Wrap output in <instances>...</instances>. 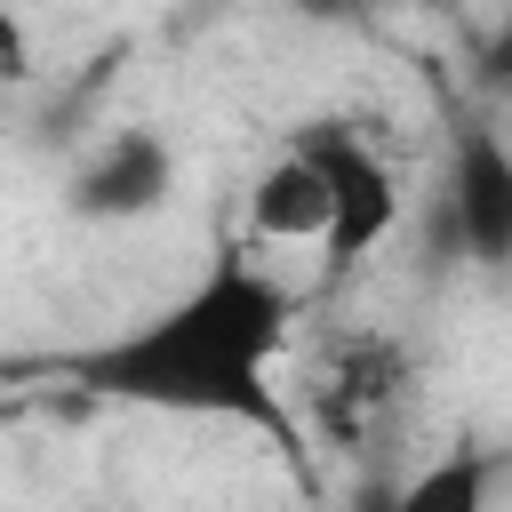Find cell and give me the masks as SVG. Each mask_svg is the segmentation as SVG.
<instances>
[{
  "label": "cell",
  "mask_w": 512,
  "mask_h": 512,
  "mask_svg": "<svg viewBox=\"0 0 512 512\" xmlns=\"http://www.w3.org/2000/svg\"><path fill=\"white\" fill-rule=\"evenodd\" d=\"M288 328H296V296L248 248H216V264L192 288H176L136 328L72 352L56 376L72 392H88V400L256 424L280 448H296V424H288V408L272 392V368L288 352Z\"/></svg>",
  "instance_id": "1"
},
{
  "label": "cell",
  "mask_w": 512,
  "mask_h": 512,
  "mask_svg": "<svg viewBox=\"0 0 512 512\" xmlns=\"http://www.w3.org/2000/svg\"><path fill=\"white\" fill-rule=\"evenodd\" d=\"M312 168H320V184H328V224H320V264L328 272H352L360 256H376L392 232H400V216H408V192H400V168L352 128V120H304L296 136H288Z\"/></svg>",
  "instance_id": "2"
},
{
  "label": "cell",
  "mask_w": 512,
  "mask_h": 512,
  "mask_svg": "<svg viewBox=\"0 0 512 512\" xmlns=\"http://www.w3.org/2000/svg\"><path fill=\"white\" fill-rule=\"evenodd\" d=\"M432 224H440V240L464 264H480V272H504L512 264V144L488 120H464L448 136Z\"/></svg>",
  "instance_id": "3"
},
{
  "label": "cell",
  "mask_w": 512,
  "mask_h": 512,
  "mask_svg": "<svg viewBox=\"0 0 512 512\" xmlns=\"http://www.w3.org/2000/svg\"><path fill=\"white\" fill-rule=\"evenodd\" d=\"M168 200H176V144L160 128H104L64 176V208L80 224H144Z\"/></svg>",
  "instance_id": "4"
},
{
  "label": "cell",
  "mask_w": 512,
  "mask_h": 512,
  "mask_svg": "<svg viewBox=\"0 0 512 512\" xmlns=\"http://www.w3.org/2000/svg\"><path fill=\"white\" fill-rule=\"evenodd\" d=\"M328 224V184L320 168L288 144L272 168H256V184L240 192V240L248 248H312Z\"/></svg>",
  "instance_id": "5"
},
{
  "label": "cell",
  "mask_w": 512,
  "mask_h": 512,
  "mask_svg": "<svg viewBox=\"0 0 512 512\" xmlns=\"http://www.w3.org/2000/svg\"><path fill=\"white\" fill-rule=\"evenodd\" d=\"M480 496H488V464L480 456H456V464H432L424 480L392 488L384 504L392 512H480Z\"/></svg>",
  "instance_id": "6"
},
{
  "label": "cell",
  "mask_w": 512,
  "mask_h": 512,
  "mask_svg": "<svg viewBox=\"0 0 512 512\" xmlns=\"http://www.w3.org/2000/svg\"><path fill=\"white\" fill-rule=\"evenodd\" d=\"M480 88H488V96H512V0H504L496 32L480 40Z\"/></svg>",
  "instance_id": "7"
},
{
  "label": "cell",
  "mask_w": 512,
  "mask_h": 512,
  "mask_svg": "<svg viewBox=\"0 0 512 512\" xmlns=\"http://www.w3.org/2000/svg\"><path fill=\"white\" fill-rule=\"evenodd\" d=\"M296 24H320V32H344V24H368L376 0H280Z\"/></svg>",
  "instance_id": "8"
},
{
  "label": "cell",
  "mask_w": 512,
  "mask_h": 512,
  "mask_svg": "<svg viewBox=\"0 0 512 512\" xmlns=\"http://www.w3.org/2000/svg\"><path fill=\"white\" fill-rule=\"evenodd\" d=\"M32 72V48H24V24L0 8V80H24Z\"/></svg>",
  "instance_id": "9"
},
{
  "label": "cell",
  "mask_w": 512,
  "mask_h": 512,
  "mask_svg": "<svg viewBox=\"0 0 512 512\" xmlns=\"http://www.w3.org/2000/svg\"><path fill=\"white\" fill-rule=\"evenodd\" d=\"M416 8H448V0H416Z\"/></svg>",
  "instance_id": "10"
}]
</instances>
